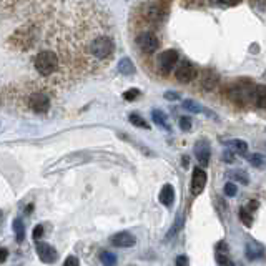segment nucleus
Listing matches in <instances>:
<instances>
[{
	"mask_svg": "<svg viewBox=\"0 0 266 266\" xmlns=\"http://www.w3.org/2000/svg\"><path fill=\"white\" fill-rule=\"evenodd\" d=\"M35 247H37V255L43 263L50 265V263H55V261H57L58 253L54 247H50L48 243H43V241H37Z\"/></svg>",
	"mask_w": 266,
	"mask_h": 266,
	"instance_id": "8",
	"label": "nucleus"
},
{
	"mask_svg": "<svg viewBox=\"0 0 266 266\" xmlns=\"http://www.w3.org/2000/svg\"><path fill=\"white\" fill-rule=\"evenodd\" d=\"M195 156L200 162L201 167H208L209 163V156H211V150H209V143L207 140H200L195 145Z\"/></svg>",
	"mask_w": 266,
	"mask_h": 266,
	"instance_id": "10",
	"label": "nucleus"
},
{
	"mask_svg": "<svg viewBox=\"0 0 266 266\" xmlns=\"http://www.w3.org/2000/svg\"><path fill=\"white\" fill-rule=\"evenodd\" d=\"M42 235H43V227H42V225H38V227H35V229H34V240H35V243H37V241H40Z\"/></svg>",
	"mask_w": 266,
	"mask_h": 266,
	"instance_id": "33",
	"label": "nucleus"
},
{
	"mask_svg": "<svg viewBox=\"0 0 266 266\" xmlns=\"http://www.w3.org/2000/svg\"><path fill=\"white\" fill-rule=\"evenodd\" d=\"M253 95H255V85L249 80H238L228 88V98L238 107H243L251 102Z\"/></svg>",
	"mask_w": 266,
	"mask_h": 266,
	"instance_id": "1",
	"label": "nucleus"
},
{
	"mask_svg": "<svg viewBox=\"0 0 266 266\" xmlns=\"http://www.w3.org/2000/svg\"><path fill=\"white\" fill-rule=\"evenodd\" d=\"M229 178L235 180L236 183H241V185H248L249 183L248 173L243 171V170H233V171H229Z\"/></svg>",
	"mask_w": 266,
	"mask_h": 266,
	"instance_id": "20",
	"label": "nucleus"
},
{
	"mask_svg": "<svg viewBox=\"0 0 266 266\" xmlns=\"http://www.w3.org/2000/svg\"><path fill=\"white\" fill-rule=\"evenodd\" d=\"M265 148H266V145H265Z\"/></svg>",
	"mask_w": 266,
	"mask_h": 266,
	"instance_id": "40",
	"label": "nucleus"
},
{
	"mask_svg": "<svg viewBox=\"0 0 266 266\" xmlns=\"http://www.w3.org/2000/svg\"><path fill=\"white\" fill-rule=\"evenodd\" d=\"M32 110H35L37 114H45L48 110V107H50V100H48V96L45 94H32L30 100H29Z\"/></svg>",
	"mask_w": 266,
	"mask_h": 266,
	"instance_id": "11",
	"label": "nucleus"
},
{
	"mask_svg": "<svg viewBox=\"0 0 266 266\" xmlns=\"http://www.w3.org/2000/svg\"><path fill=\"white\" fill-rule=\"evenodd\" d=\"M167 14H168V3L155 2V3H147V5H145V15L150 20H153V22L163 20L167 17Z\"/></svg>",
	"mask_w": 266,
	"mask_h": 266,
	"instance_id": "7",
	"label": "nucleus"
},
{
	"mask_svg": "<svg viewBox=\"0 0 266 266\" xmlns=\"http://www.w3.org/2000/svg\"><path fill=\"white\" fill-rule=\"evenodd\" d=\"M248 162L253 165L255 168H265L266 167V156L261 153H253L248 156Z\"/></svg>",
	"mask_w": 266,
	"mask_h": 266,
	"instance_id": "21",
	"label": "nucleus"
},
{
	"mask_svg": "<svg viewBox=\"0 0 266 266\" xmlns=\"http://www.w3.org/2000/svg\"><path fill=\"white\" fill-rule=\"evenodd\" d=\"M178 125H180V128L183 132H188L191 128V118H190V116H181Z\"/></svg>",
	"mask_w": 266,
	"mask_h": 266,
	"instance_id": "31",
	"label": "nucleus"
},
{
	"mask_svg": "<svg viewBox=\"0 0 266 266\" xmlns=\"http://www.w3.org/2000/svg\"><path fill=\"white\" fill-rule=\"evenodd\" d=\"M227 147H228V150L236 152L238 155H247V153H248V143L245 142V140H240V138L228 140Z\"/></svg>",
	"mask_w": 266,
	"mask_h": 266,
	"instance_id": "16",
	"label": "nucleus"
},
{
	"mask_svg": "<svg viewBox=\"0 0 266 266\" xmlns=\"http://www.w3.org/2000/svg\"><path fill=\"white\" fill-rule=\"evenodd\" d=\"M158 198L165 207H171L173 201H175V190H173L171 185H165V187L162 188V191H160Z\"/></svg>",
	"mask_w": 266,
	"mask_h": 266,
	"instance_id": "15",
	"label": "nucleus"
},
{
	"mask_svg": "<svg viewBox=\"0 0 266 266\" xmlns=\"http://www.w3.org/2000/svg\"><path fill=\"white\" fill-rule=\"evenodd\" d=\"M100 260L105 266H115L116 265V256L110 251H102L100 253Z\"/></svg>",
	"mask_w": 266,
	"mask_h": 266,
	"instance_id": "24",
	"label": "nucleus"
},
{
	"mask_svg": "<svg viewBox=\"0 0 266 266\" xmlns=\"http://www.w3.org/2000/svg\"><path fill=\"white\" fill-rule=\"evenodd\" d=\"M175 76L180 83H190L196 76V68L188 60H181L175 68Z\"/></svg>",
	"mask_w": 266,
	"mask_h": 266,
	"instance_id": "6",
	"label": "nucleus"
},
{
	"mask_svg": "<svg viewBox=\"0 0 266 266\" xmlns=\"http://www.w3.org/2000/svg\"><path fill=\"white\" fill-rule=\"evenodd\" d=\"M176 266H188V258L187 256H178L175 260Z\"/></svg>",
	"mask_w": 266,
	"mask_h": 266,
	"instance_id": "35",
	"label": "nucleus"
},
{
	"mask_svg": "<svg viewBox=\"0 0 266 266\" xmlns=\"http://www.w3.org/2000/svg\"><path fill=\"white\" fill-rule=\"evenodd\" d=\"M118 72L122 75H133L135 74V65H133V62L130 58H122L118 62Z\"/></svg>",
	"mask_w": 266,
	"mask_h": 266,
	"instance_id": "18",
	"label": "nucleus"
},
{
	"mask_svg": "<svg viewBox=\"0 0 266 266\" xmlns=\"http://www.w3.org/2000/svg\"><path fill=\"white\" fill-rule=\"evenodd\" d=\"M181 227H183V216H178V218H176V221H175V225H173V228H171V231L170 233H168V235H167V240H170V238H173V236H175L176 235V233H178L180 231V228Z\"/></svg>",
	"mask_w": 266,
	"mask_h": 266,
	"instance_id": "28",
	"label": "nucleus"
},
{
	"mask_svg": "<svg viewBox=\"0 0 266 266\" xmlns=\"http://www.w3.org/2000/svg\"><path fill=\"white\" fill-rule=\"evenodd\" d=\"M136 45L143 54H153V52L158 50L160 40L153 32H142V34L136 37Z\"/></svg>",
	"mask_w": 266,
	"mask_h": 266,
	"instance_id": "4",
	"label": "nucleus"
},
{
	"mask_svg": "<svg viewBox=\"0 0 266 266\" xmlns=\"http://www.w3.org/2000/svg\"><path fill=\"white\" fill-rule=\"evenodd\" d=\"M253 102L258 108H266V85L261 83V85L255 87V95H253Z\"/></svg>",
	"mask_w": 266,
	"mask_h": 266,
	"instance_id": "17",
	"label": "nucleus"
},
{
	"mask_svg": "<svg viewBox=\"0 0 266 266\" xmlns=\"http://www.w3.org/2000/svg\"><path fill=\"white\" fill-rule=\"evenodd\" d=\"M183 108L191 112V114H201V112H205V108L201 107L198 102H195V100H183Z\"/></svg>",
	"mask_w": 266,
	"mask_h": 266,
	"instance_id": "22",
	"label": "nucleus"
},
{
	"mask_svg": "<svg viewBox=\"0 0 266 266\" xmlns=\"http://www.w3.org/2000/svg\"><path fill=\"white\" fill-rule=\"evenodd\" d=\"M258 207H260V203H258L256 200H253V201H249V205H248V208H247V209L253 215V213H255V209H258Z\"/></svg>",
	"mask_w": 266,
	"mask_h": 266,
	"instance_id": "36",
	"label": "nucleus"
},
{
	"mask_svg": "<svg viewBox=\"0 0 266 266\" xmlns=\"http://www.w3.org/2000/svg\"><path fill=\"white\" fill-rule=\"evenodd\" d=\"M223 193L227 196H236V193H238V187L235 183H231V181H228L227 185L223 187Z\"/></svg>",
	"mask_w": 266,
	"mask_h": 266,
	"instance_id": "29",
	"label": "nucleus"
},
{
	"mask_svg": "<svg viewBox=\"0 0 266 266\" xmlns=\"http://www.w3.org/2000/svg\"><path fill=\"white\" fill-rule=\"evenodd\" d=\"M223 162L225 163H233V162H235V156H233L231 150H225L223 152Z\"/></svg>",
	"mask_w": 266,
	"mask_h": 266,
	"instance_id": "32",
	"label": "nucleus"
},
{
	"mask_svg": "<svg viewBox=\"0 0 266 266\" xmlns=\"http://www.w3.org/2000/svg\"><path fill=\"white\" fill-rule=\"evenodd\" d=\"M138 96H140V90H138V88H130V90H127L123 94V98L128 100V102H133V100L138 98Z\"/></svg>",
	"mask_w": 266,
	"mask_h": 266,
	"instance_id": "30",
	"label": "nucleus"
},
{
	"mask_svg": "<svg viewBox=\"0 0 266 266\" xmlns=\"http://www.w3.org/2000/svg\"><path fill=\"white\" fill-rule=\"evenodd\" d=\"M135 243H136L135 236L128 231H120L112 236V245L116 248H132L135 247Z\"/></svg>",
	"mask_w": 266,
	"mask_h": 266,
	"instance_id": "13",
	"label": "nucleus"
},
{
	"mask_svg": "<svg viewBox=\"0 0 266 266\" xmlns=\"http://www.w3.org/2000/svg\"><path fill=\"white\" fill-rule=\"evenodd\" d=\"M152 118H153V122L158 125V127L165 128V130H170V125H168V122H167V115H165L162 110H153Z\"/></svg>",
	"mask_w": 266,
	"mask_h": 266,
	"instance_id": "19",
	"label": "nucleus"
},
{
	"mask_svg": "<svg viewBox=\"0 0 266 266\" xmlns=\"http://www.w3.org/2000/svg\"><path fill=\"white\" fill-rule=\"evenodd\" d=\"M63 266H78V260H76L75 256H68L65 260V263H63Z\"/></svg>",
	"mask_w": 266,
	"mask_h": 266,
	"instance_id": "34",
	"label": "nucleus"
},
{
	"mask_svg": "<svg viewBox=\"0 0 266 266\" xmlns=\"http://www.w3.org/2000/svg\"><path fill=\"white\" fill-rule=\"evenodd\" d=\"M165 98L167 100H178L180 95L176 94V92H167V94H165Z\"/></svg>",
	"mask_w": 266,
	"mask_h": 266,
	"instance_id": "37",
	"label": "nucleus"
},
{
	"mask_svg": "<svg viewBox=\"0 0 266 266\" xmlns=\"http://www.w3.org/2000/svg\"><path fill=\"white\" fill-rule=\"evenodd\" d=\"M216 263L220 266H233V261L228 258V253H216Z\"/></svg>",
	"mask_w": 266,
	"mask_h": 266,
	"instance_id": "27",
	"label": "nucleus"
},
{
	"mask_svg": "<svg viewBox=\"0 0 266 266\" xmlns=\"http://www.w3.org/2000/svg\"><path fill=\"white\" fill-rule=\"evenodd\" d=\"M178 52L176 50H165L158 55V68L162 74H170L178 63Z\"/></svg>",
	"mask_w": 266,
	"mask_h": 266,
	"instance_id": "5",
	"label": "nucleus"
},
{
	"mask_svg": "<svg viewBox=\"0 0 266 266\" xmlns=\"http://www.w3.org/2000/svg\"><path fill=\"white\" fill-rule=\"evenodd\" d=\"M130 122L135 125V127H138V128H145V130H148L150 128V125H148L145 120L142 118L140 115H136V114H132L130 115Z\"/></svg>",
	"mask_w": 266,
	"mask_h": 266,
	"instance_id": "26",
	"label": "nucleus"
},
{
	"mask_svg": "<svg viewBox=\"0 0 266 266\" xmlns=\"http://www.w3.org/2000/svg\"><path fill=\"white\" fill-rule=\"evenodd\" d=\"M35 68L42 76L52 75L58 68V57L57 54L50 50H43L35 57Z\"/></svg>",
	"mask_w": 266,
	"mask_h": 266,
	"instance_id": "3",
	"label": "nucleus"
},
{
	"mask_svg": "<svg viewBox=\"0 0 266 266\" xmlns=\"http://www.w3.org/2000/svg\"><path fill=\"white\" fill-rule=\"evenodd\" d=\"M14 231L15 236H17V241H23V238H25V227H23V221L20 218L14 220Z\"/></svg>",
	"mask_w": 266,
	"mask_h": 266,
	"instance_id": "23",
	"label": "nucleus"
},
{
	"mask_svg": "<svg viewBox=\"0 0 266 266\" xmlns=\"http://www.w3.org/2000/svg\"><path fill=\"white\" fill-rule=\"evenodd\" d=\"M240 220L243 221V225L247 228H251V225H253V215L248 211L247 208H240Z\"/></svg>",
	"mask_w": 266,
	"mask_h": 266,
	"instance_id": "25",
	"label": "nucleus"
},
{
	"mask_svg": "<svg viewBox=\"0 0 266 266\" xmlns=\"http://www.w3.org/2000/svg\"><path fill=\"white\" fill-rule=\"evenodd\" d=\"M0 220H2V211H0Z\"/></svg>",
	"mask_w": 266,
	"mask_h": 266,
	"instance_id": "39",
	"label": "nucleus"
},
{
	"mask_svg": "<svg viewBox=\"0 0 266 266\" xmlns=\"http://www.w3.org/2000/svg\"><path fill=\"white\" fill-rule=\"evenodd\" d=\"M7 256H9V251L5 248H0V263H3L7 260Z\"/></svg>",
	"mask_w": 266,
	"mask_h": 266,
	"instance_id": "38",
	"label": "nucleus"
},
{
	"mask_svg": "<svg viewBox=\"0 0 266 266\" xmlns=\"http://www.w3.org/2000/svg\"><path fill=\"white\" fill-rule=\"evenodd\" d=\"M207 180H208L207 173H205L203 168L196 167L191 175V195H195V196L201 195V191H203L205 187H207Z\"/></svg>",
	"mask_w": 266,
	"mask_h": 266,
	"instance_id": "9",
	"label": "nucleus"
},
{
	"mask_svg": "<svg viewBox=\"0 0 266 266\" xmlns=\"http://www.w3.org/2000/svg\"><path fill=\"white\" fill-rule=\"evenodd\" d=\"M245 253H247V258L249 261L260 260V258L265 255V247L261 243H258L256 240H251V238H249L247 243V248H245Z\"/></svg>",
	"mask_w": 266,
	"mask_h": 266,
	"instance_id": "14",
	"label": "nucleus"
},
{
	"mask_svg": "<svg viewBox=\"0 0 266 266\" xmlns=\"http://www.w3.org/2000/svg\"><path fill=\"white\" fill-rule=\"evenodd\" d=\"M216 83H218V75L215 74V70H211V68H205L200 75L201 88L207 92H211V90H215Z\"/></svg>",
	"mask_w": 266,
	"mask_h": 266,
	"instance_id": "12",
	"label": "nucleus"
},
{
	"mask_svg": "<svg viewBox=\"0 0 266 266\" xmlns=\"http://www.w3.org/2000/svg\"><path fill=\"white\" fill-rule=\"evenodd\" d=\"M115 52V43L110 37H96L90 43V54L96 60H108Z\"/></svg>",
	"mask_w": 266,
	"mask_h": 266,
	"instance_id": "2",
	"label": "nucleus"
}]
</instances>
